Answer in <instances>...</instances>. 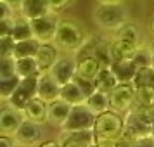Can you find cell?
<instances>
[{
	"label": "cell",
	"mask_w": 154,
	"mask_h": 147,
	"mask_svg": "<svg viewBox=\"0 0 154 147\" xmlns=\"http://www.w3.org/2000/svg\"><path fill=\"white\" fill-rule=\"evenodd\" d=\"M92 130L95 133V145H118L125 132V116L123 112L107 109L97 114Z\"/></svg>",
	"instance_id": "6da1fadb"
},
{
	"label": "cell",
	"mask_w": 154,
	"mask_h": 147,
	"mask_svg": "<svg viewBox=\"0 0 154 147\" xmlns=\"http://www.w3.org/2000/svg\"><path fill=\"white\" fill-rule=\"evenodd\" d=\"M92 19L99 28L107 31H116L119 26L128 23V9L119 2H99V5L92 11Z\"/></svg>",
	"instance_id": "7a4b0ae2"
},
{
	"label": "cell",
	"mask_w": 154,
	"mask_h": 147,
	"mask_svg": "<svg viewBox=\"0 0 154 147\" xmlns=\"http://www.w3.org/2000/svg\"><path fill=\"white\" fill-rule=\"evenodd\" d=\"M85 29L80 23L73 19H61L54 36V43L61 49V52L73 54L85 45Z\"/></svg>",
	"instance_id": "3957f363"
},
{
	"label": "cell",
	"mask_w": 154,
	"mask_h": 147,
	"mask_svg": "<svg viewBox=\"0 0 154 147\" xmlns=\"http://www.w3.org/2000/svg\"><path fill=\"white\" fill-rule=\"evenodd\" d=\"M95 118H97V114L87 106V102L75 104L71 106L69 116L61 130H88V128H94Z\"/></svg>",
	"instance_id": "277c9868"
},
{
	"label": "cell",
	"mask_w": 154,
	"mask_h": 147,
	"mask_svg": "<svg viewBox=\"0 0 154 147\" xmlns=\"http://www.w3.org/2000/svg\"><path fill=\"white\" fill-rule=\"evenodd\" d=\"M59 23H61V19H59L57 12L50 11L47 14L40 16V17L31 19L29 24H31V31H33L35 38H38L40 42H54Z\"/></svg>",
	"instance_id": "5b68a950"
},
{
	"label": "cell",
	"mask_w": 154,
	"mask_h": 147,
	"mask_svg": "<svg viewBox=\"0 0 154 147\" xmlns=\"http://www.w3.org/2000/svg\"><path fill=\"white\" fill-rule=\"evenodd\" d=\"M135 95H137V90L133 83H118L114 90L109 93L111 109L126 114L135 106Z\"/></svg>",
	"instance_id": "8992f818"
},
{
	"label": "cell",
	"mask_w": 154,
	"mask_h": 147,
	"mask_svg": "<svg viewBox=\"0 0 154 147\" xmlns=\"http://www.w3.org/2000/svg\"><path fill=\"white\" fill-rule=\"evenodd\" d=\"M59 145L64 147H90L95 145V133L92 128L88 130H61Z\"/></svg>",
	"instance_id": "52a82bcc"
},
{
	"label": "cell",
	"mask_w": 154,
	"mask_h": 147,
	"mask_svg": "<svg viewBox=\"0 0 154 147\" xmlns=\"http://www.w3.org/2000/svg\"><path fill=\"white\" fill-rule=\"evenodd\" d=\"M36 85H38V76L21 78V83L17 85L16 92L11 95L7 102L17 109H23L33 97H36Z\"/></svg>",
	"instance_id": "ba28073f"
},
{
	"label": "cell",
	"mask_w": 154,
	"mask_h": 147,
	"mask_svg": "<svg viewBox=\"0 0 154 147\" xmlns=\"http://www.w3.org/2000/svg\"><path fill=\"white\" fill-rule=\"evenodd\" d=\"M24 121V114L21 109L7 104L0 109V133L4 135H16L19 126Z\"/></svg>",
	"instance_id": "9c48e42d"
},
{
	"label": "cell",
	"mask_w": 154,
	"mask_h": 147,
	"mask_svg": "<svg viewBox=\"0 0 154 147\" xmlns=\"http://www.w3.org/2000/svg\"><path fill=\"white\" fill-rule=\"evenodd\" d=\"M76 66H78V59H75L73 56H61L57 59V63L50 68L49 73L61 85H64L68 81H71V80H75V76H76Z\"/></svg>",
	"instance_id": "30bf717a"
},
{
	"label": "cell",
	"mask_w": 154,
	"mask_h": 147,
	"mask_svg": "<svg viewBox=\"0 0 154 147\" xmlns=\"http://www.w3.org/2000/svg\"><path fill=\"white\" fill-rule=\"evenodd\" d=\"M16 144L17 145H35V144H42V125H38L31 119L23 121L19 130L14 135Z\"/></svg>",
	"instance_id": "8fae6325"
},
{
	"label": "cell",
	"mask_w": 154,
	"mask_h": 147,
	"mask_svg": "<svg viewBox=\"0 0 154 147\" xmlns=\"http://www.w3.org/2000/svg\"><path fill=\"white\" fill-rule=\"evenodd\" d=\"M61 87L63 85L59 83L49 71L40 73L38 75V85H36V95L43 99L45 102H52V100L61 97Z\"/></svg>",
	"instance_id": "7c38bea8"
},
{
	"label": "cell",
	"mask_w": 154,
	"mask_h": 147,
	"mask_svg": "<svg viewBox=\"0 0 154 147\" xmlns=\"http://www.w3.org/2000/svg\"><path fill=\"white\" fill-rule=\"evenodd\" d=\"M106 64L99 59L95 54H87V56L78 59V66H76V75L87 80L95 81V78L99 76V73L104 69Z\"/></svg>",
	"instance_id": "4fadbf2b"
},
{
	"label": "cell",
	"mask_w": 154,
	"mask_h": 147,
	"mask_svg": "<svg viewBox=\"0 0 154 147\" xmlns=\"http://www.w3.org/2000/svg\"><path fill=\"white\" fill-rule=\"evenodd\" d=\"M59 57H61V49L54 42H42L40 43V49L36 52V61H38V66H40V71L42 73L50 71V68L57 63Z\"/></svg>",
	"instance_id": "5bb4252c"
},
{
	"label": "cell",
	"mask_w": 154,
	"mask_h": 147,
	"mask_svg": "<svg viewBox=\"0 0 154 147\" xmlns=\"http://www.w3.org/2000/svg\"><path fill=\"white\" fill-rule=\"evenodd\" d=\"M21 111L26 119H31V121H35L38 125H45L47 123V116H49V102H45L43 99H40L36 95L23 107Z\"/></svg>",
	"instance_id": "9a60e30c"
},
{
	"label": "cell",
	"mask_w": 154,
	"mask_h": 147,
	"mask_svg": "<svg viewBox=\"0 0 154 147\" xmlns=\"http://www.w3.org/2000/svg\"><path fill=\"white\" fill-rule=\"evenodd\" d=\"M139 43L130 42V40H123V38H114L109 43V54H111V63L114 61H121V59H133L137 50H139Z\"/></svg>",
	"instance_id": "2e32d148"
},
{
	"label": "cell",
	"mask_w": 154,
	"mask_h": 147,
	"mask_svg": "<svg viewBox=\"0 0 154 147\" xmlns=\"http://www.w3.org/2000/svg\"><path fill=\"white\" fill-rule=\"evenodd\" d=\"M71 111V104L66 102L64 99H56L49 102V116H47V123H50L52 126L63 128V125L66 123V119L69 116Z\"/></svg>",
	"instance_id": "e0dca14e"
},
{
	"label": "cell",
	"mask_w": 154,
	"mask_h": 147,
	"mask_svg": "<svg viewBox=\"0 0 154 147\" xmlns=\"http://www.w3.org/2000/svg\"><path fill=\"white\" fill-rule=\"evenodd\" d=\"M111 69L114 71L116 78L119 80V83H132L135 73L139 69V66L135 64L133 59H121V61H114L109 64Z\"/></svg>",
	"instance_id": "ac0fdd59"
},
{
	"label": "cell",
	"mask_w": 154,
	"mask_h": 147,
	"mask_svg": "<svg viewBox=\"0 0 154 147\" xmlns=\"http://www.w3.org/2000/svg\"><path fill=\"white\" fill-rule=\"evenodd\" d=\"M50 12V5L49 0H24L19 7V16L24 17V19H35V17H40V16Z\"/></svg>",
	"instance_id": "d6986e66"
},
{
	"label": "cell",
	"mask_w": 154,
	"mask_h": 147,
	"mask_svg": "<svg viewBox=\"0 0 154 147\" xmlns=\"http://www.w3.org/2000/svg\"><path fill=\"white\" fill-rule=\"evenodd\" d=\"M40 40L31 36V38H24V40H17L14 43V49H12V56L16 59H21V57H36V52L40 49Z\"/></svg>",
	"instance_id": "ffe728a7"
},
{
	"label": "cell",
	"mask_w": 154,
	"mask_h": 147,
	"mask_svg": "<svg viewBox=\"0 0 154 147\" xmlns=\"http://www.w3.org/2000/svg\"><path fill=\"white\" fill-rule=\"evenodd\" d=\"M61 99H64L66 102H69L71 106H75V104L85 102L87 100V95L82 90V87L78 85L76 80H71V81H68V83H64L61 87Z\"/></svg>",
	"instance_id": "44dd1931"
},
{
	"label": "cell",
	"mask_w": 154,
	"mask_h": 147,
	"mask_svg": "<svg viewBox=\"0 0 154 147\" xmlns=\"http://www.w3.org/2000/svg\"><path fill=\"white\" fill-rule=\"evenodd\" d=\"M87 106L90 107L92 111L95 114H100V112L111 109V102H109V93L107 92H102V90H95L92 92L90 95L87 97Z\"/></svg>",
	"instance_id": "7402d4cb"
},
{
	"label": "cell",
	"mask_w": 154,
	"mask_h": 147,
	"mask_svg": "<svg viewBox=\"0 0 154 147\" xmlns=\"http://www.w3.org/2000/svg\"><path fill=\"white\" fill-rule=\"evenodd\" d=\"M16 71H17V75L21 78L38 76L42 73L36 57H21V59H16Z\"/></svg>",
	"instance_id": "603a6c76"
},
{
	"label": "cell",
	"mask_w": 154,
	"mask_h": 147,
	"mask_svg": "<svg viewBox=\"0 0 154 147\" xmlns=\"http://www.w3.org/2000/svg\"><path fill=\"white\" fill-rule=\"evenodd\" d=\"M118 83H119V80L116 78L114 71L111 69V66H104V69L100 71L99 76L95 78V87H97V90L107 92V93H111Z\"/></svg>",
	"instance_id": "cb8c5ba5"
},
{
	"label": "cell",
	"mask_w": 154,
	"mask_h": 147,
	"mask_svg": "<svg viewBox=\"0 0 154 147\" xmlns=\"http://www.w3.org/2000/svg\"><path fill=\"white\" fill-rule=\"evenodd\" d=\"M11 35L14 36V40H24V38H31L33 36V31H31V24H29L28 19L24 17H14V24H12V31Z\"/></svg>",
	"instance_id": "d4e9b609"
},
{
	"label": "cell",
	"mask_w": 154,
	"mask_h": 147,
	"mask_svg": "<svg viewBox=\"0 0 154 147\" xmlns=\"http://www.w3.org/2000/svg\"><path fill=\"white\" fill-rule=\"evenodd\" d=\"M114 38H123V40H130L140 45V29L132 24V23H125L123 26H119L114 31Z\"/></svg>",
	"instance_id": "484cf974"
},
{
	"label": "cell",
	"mask_w": 154,
	"mask_h": 147,
	"mask_svg": "<svg viewBox=\"0 0 154 147\" xmlns=\"http://www.w3.org/2000/svg\"><path fill=\"white\" fill-rule=\"evenodd\" d=\"M21 83V76H12V78H0V97L4 102H7L11 95L16 92L17 85Z\"/></svg>",
	"instance_id": "4316f807"
},
{
	"label": "cell",
	"mask_w": 154,
	"mask_h": 147,
	"mask_svg": "<svg viewBox=\"0 0 154 147\" xmlns=\"http://www.w3.org/2000/svg\"><path fill=\"white\" fill-rule=\"evenodd\" d=\"M132 83L135 85V88L146 87V85H154V68L152 66H142V68H139Z\"/></svg>",
	"instance_id": "83f0119b"
},
{
	"label": "cell",
	"mask_w": 154,
	"mask_h": 147,
	"mask_svg": "<svg viewBox=\"0 0 154 147\" xmlns=\"http://www.w3.org/2000/svg\"><path fill=\"white\" fill-rule=\"evenodd\" d=\"M135 90H137L135 104L144 106V107H154V85L139 87V88H135Z\"/></svg>",
	"instance_id": "f1b7e54d"
},
{
	"label": "cell",
	"mask_w": 154,
	"mask_h": 147,
	"mask_svg": "<svg viewBox=\"0 0 154 147\" xmlns=\"http://www.w3.org/2000/svg\"><path fill=\"white\" fill-rule=\"evenodd\" d=\"M17 76L16 71V57L14 56H4L0 59V78H12Z\"/></svg>",
	"instance_id": "f546056e"
},
{
	"label": "cell",
	"mask_w": 154,
	"mask_h": 147,
	"mask_svg": "<svg viewBox=\"0 0 154 147\" xmlns=\"http://www.w3.org/2000/svg\"><path fill=\"white\" fill-rule=\"evenodd\" d=\"M14 43L16 40L12 35H0V56H12Z\"/></svg>",
	"instance_id": "4dcf8cb0"
},
{
	"label": "cell",
	"mask_w": 154,
	"mask_h": 147,
	"mask_svg": "<svg viewBox=\"0 0 154 147\" xmlns=\"http://www.w3.org/2000/svg\"><path fill=\"white\" fill-rule=\"evenodd\" d=\"M73 2H75V0H49V5H50V11H52V12H57V14H59V12L66 11Z\"/></svg>",
	"instance_id": "1f68e13d"
},
{
	"label": "cell",
	"mask_w": 154,
	"mask_h": 147,
	"mask_svg": "<svg viewBox=\"0 0 154 147\" xmlns=\"http://www.w3.org/2000/svg\"><path fill=\"white\" fill-rule=\"evenodd\" d=\"M0 2H5V4H9L11 7H14L16 11H19V7H21V4L24 2V0H0Z\"/></svg>",
	"instance_id": "d6a6232c"
},
{
	"label": "cell",
	"mask_w": 154,
	"mask_h": 147,
	"mask_svg": "<svg viewBox=\"0 0 154 147\" xmlns=\"http://www.w3.org/2000/svg\"><path fill=\"white\" fill-rule=\"evenodd\" d=\"M149 29H151V33H152V36H154V16L151 17V21H149Z\"/></svg>",
	"instance_id": "836d02e7"
},
{
	"label": "cell",
	"mask_w": 154,
	"mask_h": 147,
	"mask_svg": "<svg viewBox=\"0 0 154 147\" xmlns=\"http://www.w3.org/2000/svg\"><path fill=\"white\" fill-rule=\"evenodd\" d=\"M97 2H119V0H97Z\"/></svg>",
	"instance_id": "e575fe53"
},
{
	"label": "cell",
	"mask_w": 154,
	"mask_h": 147,
	"mask_svg": "<svg viewBox=\"0 0 154 147\" xmlns=\"http://www.w3.org/2000/svg\"><path fill=\"white\" fill-rule=\"evenodd\" d=\"M151 133L154 135V121H152V125H151Z\"/></svg>",
	"instance_id": "d590c367"
},
{
	"label": "cell",
	"mask_w": 154,
	"mask_h": 147,
	"mask_svg": "<svg viewBox=\"0 0 154 147\" xmlns=\"http://www.w3.org/2000/svg\"><path fill=\"white\" fill-rule=\"evenodd\" d=\"M152 68H154V52H152Z\"/></svg>",
	"instance_id": "8d00e7d4"
}]
</instances>
